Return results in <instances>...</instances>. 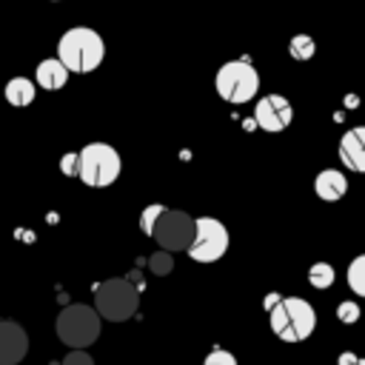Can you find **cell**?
<instances>
[{"instance_id": "cell-1", "label": "cell", "mask_w": 365, "mask_h": 365, "mask_svg": "<svg viewBox=\"0 0 365 365\" xmlns=\"http://www.w3.org/2000/svg\"><path fill=\"white\" fill-rule=\"evenodd\" d=\"M57 57L71 74H91L106 57V43L94 29L74 26L57 40Z\"/></svg>"}, {"instance_id": "cell-2", "label": "cell", "mask_w": 365, "mask_h": 365, "mask_svg": "<svg viewBox=\"0 0 365 365\" xmlns=\"http://www.w3.org/2000/svg\"><path fill=\"white\" fill-rule=\"evenodd\" d=\"M271 331L282 339V342H302L314 334L317 328V311L308 299L302 297H285V299H277L271 308Z\"/></svg>"}, {"instance_id": "cell-3", "label": "cell", "mask_w": 365, "mask_h": 365, "mask_svg": "<svg viewBox=\"0 0 365 365\" xmlns=\"http://www.w3.org/2000/svg\"><path fill=\"white\" fill-rule=\"evenodd\" d=\"M123 160L108 143H88L77 151V177L88 188H108L111 182H117Z\"/></svg>"}, {"instance_id": "cell-4", "label": "cell", "mask_w": 365, "mask_h": 365, "mask_svg": "<svg viewBox=\"0 0 365 365\" xmlns=\"http://www.w3.org/2000/svg\"><path fill=\"white\" fill-rule=\"evenodd\" d=\"M54 331H57V339L63 345H68V348H88V345H94L100 339L103 319H100V314L91 305L71 302V305H66L57 314Z\"/></svg>"}, {"instance_id": "cell-5", "label": "cell", "mask_w": 365, "mask_h": 365, "mask_svg": "<svg viewBox=\"0 0 365 365\" xmlns=\"http://www.w3.org/2000/svg\"><path fill=\"white\" fill-rule=\"evenodd\" d=\"M140 308V291L131 279H106L94 288V311L100 319L108 322H125Z\"/></svg>"}, {"instance_id": "cell-6", "label": "cell", "mask_w": 365, "mask_h": 365, "mask_svg": "<svg viewBox=\"0 0 365 365\" xmlns=\"http://www.w3.org/2000/svg\"><path fill=\"white\" fill-rule=\"evenodd\" d=\"M214 88L225 103L242 106L251 103L259 91V74L248 60H228L220 66L217 77H214Z\"/></svg>"}, {"instance_id": "cell-7", "label": "cell", "mask_w": 365, "mask_h": 365, "mask_svg": "<svg viewBox=\"0 0 365 365\" xmlns=\"http://www.w3.org/2000/svg\"><path fill=\"white\" fill-rule=\"evenodd\" d=\"M228 242H231L228 228L217 217H197L194 220V240H191L185 254L194 262L208 265V262L222 259V254L228 251Z\"/></svg>"}, {"instance_id": "cell-8", "label": "cell", "mask_w": 365, "mask_h": 365, "mask_svg": "<svg viewBox=\"0 0 365 365\" xmlns=\"http://www.w3.org/2000/svg\"><path fill=\"white\" fill-rule=\"evenodd\" d=\"M151 240L163 248V251H188L191 240H194V217L177 208H163V214L157 217L154 228H151Z\"/></svg>"}, {"instance_id": "cell-9", "label": "cell", "mask_w": 365, "mask_h": 365, "mask_svg": "<svg viewBox=\"0 0 365 365\" xmlns=\"http://www.w3.org/2000/svg\"><path fill=\"white\" fill-rule=\"evenodd\" d=\"M291 120H294V108L282 94H268V97L257 100V106H254V125L268 134L285 131L291 125Z\"/></svg>"}, {"instance_id": "cell-10", "label": "cell", "mask_w": 365, "mask_h": 365, "mask_svg": "<svg viewBox=\"0 0 365 365\" xmlns=\"http://www.w3.org/2000/svg\"><path fill=\"white\" fill-rule=\"evenodd\" d=\"M29 354V334L14 319H0V365H17Z\"/></svg>"}, {"instance_id": "cell-11", "label": "cell", "mask_w": 365, "mask_h": 365, "mask_svg": "<svg viewBox=\"0 0 365 365\" xmlns=\"http://www.w3.org/2000/svg\"><path fill=\"white\" fill-rule=\"evenodd\" d=\"M339 160L348 171L365 174V125L348 128L339 140Z\"/></svg>"}, {"instance_id": "cell-12", "label": "cell", "mask_w": 365, "mask_h": 365, "mask_svg": "<svg viewBox=\"0 0 365 365\" xmlns=\"http://www.w3.org/2000/svg\"><path fill=\"white\" fill-rule=\"evenodd\" d=\"M68 74H71V71L63 66L60 57H48V60H43V63H37L34 80H37V86L46 88V91H60V88L68 83Z\"/></svg>"}, {"instance_id": "cell-13", "label": "cell", "mask_w": 365, "mask_h": 365, "mask_svg": "<svg viewBox=\"0 0 365 365\" xmlns=\"http://www.w3.org/2000/svg\"><path fill=\"white\" fill-rule=\"evenodd\" d=\"M314 191H317L319 200H325V202H336V200L345 197V191H348V180H345L342 171L325 168V171L317 174V180H314Z\"/></svg>"}, {"instance_id": "cell-14", "label": "cell", "mask_w": 365, "mask_h": 365, "mask_svg": "<svg viewBox=\"0 0 365 365\" xmlns=\"http://www.w3.org/2000/svg\"><path fill=\"white\" fill-rule=\"evenodd\" d=\"M34 94H37V83L29 80V77H11V80L6 83V88H3L6 103L14 106V108L31 106V103H34Z\"/></svg>"}, {"instance_id": "cell-15", "label": "cell", "mask_w": 365, "mask_h": 365, "mask_svg": "<svg viewBox=\"0 0 365 365\" xmlns=\"http://www.w3.org/2000/svg\"><path fill=\"white\" fill-rule=\"evenodd\" d=\"M348 288L354 291V294H359V297H365V254H359V257H354L351 259V265H348Z\"/></svg>"}, {"instance_id": "cell-16", "label": "cell", "mask_w": 365, "mask_h": 365, "mask_svg": "<svg viewBox=\"0 0 365 365\" xmlns=\"http://www.w3.org/2000/svg\"><path fill=\"white\" fill-rule=\"evenodd\" d=\"M308 282L314 285V288H331L334 285V268H331V262H314L311 268H308Z\"/></svg>"}, {"instance_id": "cell-17", "label": "cell", "mask_w": 365, "mask_h": 365, "mask_svg": "<svg viewBox=\"0 0 365 365\" xmlns=\"http://www.w3.org/2000/svg\"><path fill=\"white\" fill-rule=\"evenodd\" d=\"M288 51H291L294 60H311L314 51H317V43L308 34H294L291 43H288Z\"/></svg>"}, {"instance_id": "cell-18", "label": "cell", "mask_w": 365, "mask_h": 365, "mask_svg": "<svg viewBox=\"0 0 365 365\" xmlns=\"http://www.w3.org/2000/svg\"><path fill=\"white\" fill-rule=\"evenodd\" d=\"M148 268H151V274H157V277H165V274H171L174 271V259H171V251H157V254H151V259H148Z\"/></svg>"}, {"instance_id": "cell-19", "label": "cell", "mask_w": 365, "mask_h": 365, "mask_svg": "<svg viewBox=\"0 0 365 365\" xmlns=\"http://www.w3.org/2000/svg\"><path fill=\"white\" fill-rule=\"evenodd\" d=\"M163 208H165V205H160V202H151V205L143 208V214H140V228H143L145 237H151V228H154L157 217L163 214Z\"/></svg>"}, {"instance_id": "cell-20", "label": "cell", "mask_w": 365, "mask_h": 365, "mask_svg": "<svg viewBox=\"0 0 365 365\" xmlns=\"http://www.w3.org/2000/svg\"><path fill=\"white\" fill-rule=\"evenodd\" d=\"M336 319H339V322H345V325H354V322L359 319V305H356V302H351V299L339 302V305H336Z\"/></svg>"}, {"instance_id": "cell-21", "label": "cell", "mask_w": 365, "mask_h": 365, "mask_svg": "<svg viewBox=\"0 0 365 365\" xmlns=\"http://www.w3.org/2000/svg\"><path fill=\"white\" fill-rule=\"evenodd\" d=\"M202 365H237V356H234L231 351H225V348H214V351L205 356Z\"/></svg>"}, {"instance_id": "cell-22", "label": "cell", "mask_w": 365, "mask_h": 365, "mask_svg": "<svg viewBox=\"0 0 365 365\" xmlns=\"http://www.w3.org/2000/svg\"><path fill=\"white\" fill-rule=\"evenodd\" d=\"M63 365H94L91 354H86V348H71L63 359Z\"/></svg>"}, {"instance_id": "cell-23", "label": "cell", "mask_w": 365, "mask_h": 365, "mask_svg": "<svg viewBox=\"0 0 365 365\" xmlns=\"http://www.w3.org/2000/svg\"><path fill=\"white\" fill-rule=\"evenodd\" d=\"M60 168H63L66 177H77V154H66L60 160Z\"/></svg>"}, {"instance_id": "cell-24", "label": "cell", "mask_w": 365, "mask_h": 365, "mask_svg": "<svg viewBox=\"0 0 365 365\" xmlns=\"http://www.w3.org/2000/svg\"><path fill=\"white\" fill-rule=\"evenodd\" d=\"M356 359H359V356H354L351 351H345V354L339 356V365H356Z\"/></svg>"}, {"instance_id": "cell-25", "label": "cell", "mask_w": 365, "mask_h": 365, "mask_svg": "<svg viewBox=\"0 0 365 365\" xmlns=\"http://www.w3.org/2000/svg\"><path fill=\"white\" fill-rule=\"evenodd\" d=\"M356 365H365V356H362V359H356Z\"/></svg>"}, {"instance_id": "cell-26", "label": "cell", "mask_w": 365, "mask_h": 365, "mask_svg": "<svg viewBox=\"0 0 365 365\" xmlns=\"http://www.w3.org/2000/svg\"><path fill=\"white\" fill-rule=\"evenodd\" d=\"M51 3H60V0H51Z\"/></svg>"}]
</instances>
